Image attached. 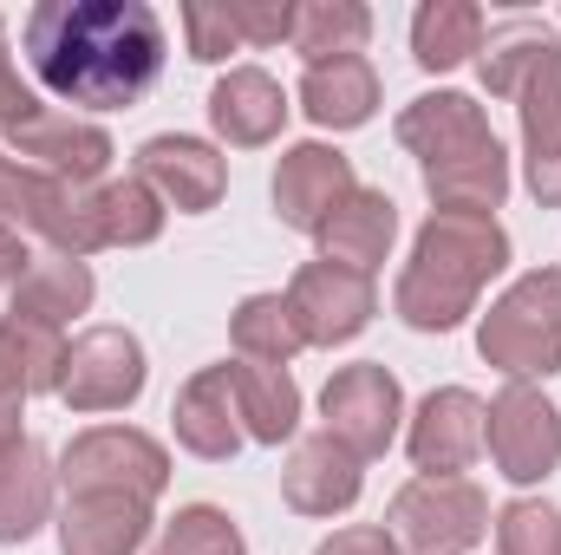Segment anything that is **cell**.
Returning a JSON list of instances; mask_svg holds the SVG:
<instances>
[{
  "instance_id": "3957f363",
  "label": "cell",
  "mask_w": 561,
  "mask_h": 555,
  "mask_svg": "<svg viewBox=\"0 0 561 555\" xmlns=\"http://www.w3.org/2000/svg\"><path fill=\"white\" fill-rule=\"evenodd\" d=\"M477 353L510 380L561 373V269H529L477 320Z\"/></svg>"
},
{
  "instance_id": "7a4b0ae2",
  "label": "cell",
  "mask_w": 561,
  "mask_h": 555,
  "mask_svg": "<svg viewBox=\"0 0 561 555\" xmlns=\"http://www.w3.org/2000/svg\"><path fill=\"white\" fill-rule=\"evenodd\" d=\"M510 269V236L496 216H444L431 209L412 242V262L392 287V307L419 333H450L477 314L483 281Z\"/></svg>"
},
{
  "instance_id": "74e56055",
  "label": "cell",
  "mask_w": 561,
  "mask_h": 555,
  "mask_svg": "<svg viewBox=\"0 0 561 555\" xmlns=\"http://www.w3.org/2000/svg\"><path fill=\"white\" fill-rule=\"evenodd\" d=\"M313 555H405V550H399L392 530H379V523H353V530H333Z\"/></svg>"
},
{
  "instance_id": "4dcf8cb0",
  "label": "cell",
  "mask_w": 561,
  "mask_h": 555,
  "mask_svg": "<svg viewBox=\"0 0 561 555\" xmlns=\"http://www.w3.org/2000/svg\"><path fill=\"white\" fill-rule=\"evenodd\" d=\"M150 555H242V530L229 523V510L216 503H190L163 523V536L150 543Z\"/></svg>"
},
{
  "instance_id": "f1b7e54d",
  "label": "cell",
  "mask_w": 561,
  "mask_h": 555,
  "mask_svg": "<svg viewBox=\"0 0 561 555\" xmlns=\"http://www.w3.org/2000/svg\"><path fill=\"white\" fill-rule=\"evenodd\" d=\"M366 33H373V13L359 0H307L294 13V53H307V66H327V59L359 53Z\"/></svg>"
},
{
  "instance_id": "cb8c5ba5",
  "label": "cell",
  "mask_w": 561,
  "mask_h": 555,
  "mask_svg": "<svg viewBox=\"0 0 561 555\" xmlns=\"http://www.w3.org/2000/svg\"><path fill=\"white\" fill-rule=\"evenodd\" d=\"M53 484H59V471H53V457L33 438L0 457V543H33L46 530Z\"/></svg>"
},
{
  "instance_id": "f35d334b",
  "label": "cell",
  "mask_w": 561,
  "mask_h": 555,
  "mask_svg": "<svg viewBox=\"0 0 561 555\" xmlns=\"http://www.w3.org/2000/svg\"><path fill=\"white\" fill-rule=\"evenodd\" d=\"M529 190H536L542 209H561V150L542 157V163H529Z\"/></svg>"
},
{
  "instance_id": "e575fe53",
  "label": "cell",
  "mask_w": 561,
  "mask_h": 555,
  "mask_svg": "<svg viewBox=\"0 0 561 555\" xmlns=\"http://www.w3.org/2000/svg\"><path fill=\"white\" fill-rule=\"evenodd\" d=\"M222 13H229L242 46H280V39H294V13L300 7L294 0H229Z\"/></svg>"
},
{
  "instance_id": "8fae6325",
  "label": "cell",
  "mask_w": 561,
  "mask_h": 555,
  "mask_svg": "<svg viewBox=\"0 0 561 555\" xmlns=\"http://www.w3.org/2000/svg\"><path fill=\"white\" fill-rule=\"evenodd\" d=\"M359 190L353 157L333 144H287L275 163V216L300 236H320V223Z\"/></svg>"
},
{
  "instance_id": "e0dca14e",
  "label": "cell",
  "mask_w": 561,
  "mask_h": 555,
  "mask_svg": "<svg viewBox=\"0 0 561 555\" xmlns=\"http://www.w3.org/2000/svg\"><path fill=\"white\" fill-rule=\"evenodd\" d=\"M209 125H216V138L236 144V150H262L287 125V92L262 66H229L216 79V92H209Z\"/></svg>"
},
{
  "instance_id": "60d3db41",
  "label": "cell",
  "mask_w": 561,
  "mask_h": 555,
  "mask_svg": "<svg viewBox=\"0 0 561 555\" xmlns=\"http://www.w3.org/2000/svg\"><path fill=\"white\" fill-rule=\"evenodd\" d=\"M20 444H26V431H20V399H0V457L20 451Z\"/></svg>"
},
{
  "instance_id": "4fadbf2b",
  "label": "cell",
  "mask_w": 561,
  "mask_h": 555,
  "mask_svg": "<svg viewBox=\"0 0 561 555\" xmlns=\"http://www.w3.org/2000/svg\"><path fill=\"white\" fill-rule=\"evenodd\" d=\"M359 490H366V464H359L340 438H327V431L294 438V451H287V464H280V497H287V510H300V517H346V510L359 503Z\"/></svg>"
},
{
  "instance_id": "d4e9b609",
  "label": "cell",
  "mask_w": 561,
  "mask_h": 555,
  "mask_svg": "<svg viewBox=\"0 0 561 555\" xmlns=\"http://www.w3.org/2000/svg\"><path fill=\"white\" fill-rule=\"evenodd\" d=\"M59 366H66V340L53 327L33 320H0V399H26V393H59Z\"/></svg>"
},
{
  "instance_id": "8992f818",
  "label": "cell",
  "mask_w": 561,
  "mask_h": 555,
  "mask_svg": "<svg viewBox=\"0 0 561 555\" xmlns=\"http://www.w3.org/2000/svg\"><path fill=\"white\" fill-rule=\"evenodd\" d=\"M483 451L496 464V477H510L516 490L542 484L561 464V412L542 399V386L510 380L490 406H483Z\"/></svg>"
},
{
  "instance_id": "7c38bea8",
  "label": "cell",
  "mask_w": 561,
  "mask_h": 555,
  "mask_svg": "<svg viewBox=\"0 0 561 555\" xmlns=\"http://www.w3.org/2000/svg\"><path fill=\"white\" fill-rule=\"evenodd\" d=\"M150 190H157V203L163 209H183V216H203V209H216L222 203V190H229V163H222V150L203 138H183V132H163V138H144L138 150V170Z\"/></svg>"
},
{
  "instance_id": "8d00e7d4",
  "label": "cell",
  "mask_w": 561,
  "mask_h": 555,
  "mask_svg": "<svg viewBox=\"0 0 561 555\" xmlns=\"http://www.w3.org/2000/svg\"><path fill=\"white\" fill-rule=\"evenodd\" d=\"M46 105L33 99V86L20 79V66H13V53H7V20H0V132L13 138L20 125H33Z\"/></svg>"
},
{
  "instance_id": "484cf974",
  "label": "cell",
  "mask_w": 561,
  "mask_h": 555,
  "mask_svg": "<svg viewBox=\"0 0 561 555\" xmlns=\"http://www.w3.org/2000/svg\"><path fill=\"white\" fill-rule=\"evenodd\" d=\"M470 53H483V7H470V0H424L412 13V59L424 72H450Z\"/></svg>"
},
{
  "instance_id": "9c48e42d",
  "label": "cell",
  "mask_w": 561,
  "mask_h": 555,
  "mask_svg": "<svg viewBox=\"0 0 561 555\" xmlns=\"http://www.w3.org/2000/svg\"><path fill=\"white\" fill-rule=\"evenodd\" d=\"M287 314H294L307 347H346L373 327L379 287H373V275H353L340 262H307L287 281Z\"/></svg>"
},
{
  "instance_id": "d590c367",
  "label": "cell",
  "mask_w": 561,
  "mask_h": 555,
  "mask_svg": "<svg viewBox=\"0 0 561 555\" xmlns=\"http://www.w3.org/2000/svg\"><path fill=\"white\" fill-rule=\"evenodd\" d=\"M183 33H190V59H196V66H222V59L242 46L236 26H229V13H222V7H203V0L183 7Z\"/></svg>"
},
{
  "instance_id": "ac0fdd59",
  "label": "cell",
  "mask_w": 561,
  "mask_h": 555,
  "mask_svg": "<svg viewBox=\"0 0 561 555\" xmlns=\"http://www.w3.org/2000/svg\"><path fill=\"white\" fill-rule=\"evenodd\" d=\"M392 236H399V203L386 190H353L327 223H320V262H340L353 275H373L386 256H392Z\"/></svg>"
},
{
  "instance_id": "7402d4cb",
  "label": "cell",
  "mask_w": 561,
  "mask_h": 555,
  "mask_svg": "<svg viewBox=\"0 0 561 555\" xmlns=\"http://www.w3.org/2000/svg\"><path fill=\"white\" fill-rule=\"evenodd\" d=\"M92 294H99V281L85 262H72V256H33L26 262V275L13 287V320H33V327H66V320H79L85 307H92Z\"/></svg>"
},
{
  "instance_id": "ffe728a7",
  "label": "cell",
  "mask_w": 561,
  "mask_h": 555,
  "mask_svg": "<svg viewBox=\"0 0 561 555\" xmlns=\"http://www.w3.org/2000/svg\"><path fill=\"white\" fill-rule=\"evenodd\" d=\"M150 543V503L138 497H66L59 555H138Z\"/></svg>"
},
{
  "instance_id": "277c9868",
  "label": "cell",
  "mask_w": 561,
  "mask_h": 555,
  "mask_svg": "<svg viewBox=\"0 0 561 555\" xmlns=\"http://www.w3.org/2000/svg\"><path fill=\"white\" fill-rule=\"evenodd\" d=\"M170 484V451L138 424H92L59 451V490L66 497H138L157 503Z\"/></svg>"
},
{
  "instance_id": "5bb4252c",
  "label": "cell",
  "mask_w": 561,
  "mask_h": 555,
  "mask_svg": "<svg viewBox=\"0 0 561 555\" xmlns=\"http://www.w3.org/2000/svg\"><path fill=\"white\" fill-rule=\"evenodd\" d=\"M7 144H13L20 163L46 170V177H59V183H85V190H92V183L105 177V163L118 157V150H112V132L92 125V118H79V112H39L33 125H20Z\"/></svg>"
},
{
  "instance_id": "9a60e30c",
  "label": "cell",
  "mask_w": 561,
  "mask_h": 555,
  "mask_svg": "<svg viewBox=\"0 0 561 555\" xmlns=\"http://www.w3.org/2000/svg\"><path fill=\"white\" fill-rule=\"evenodd\" d=\"M424 196L444 209V216H496L503 196H510V157L503 144H463L450 157H431L424 163Z\"/></svg>"
},
{
  "instance_id": "f546056e",
  "label": "cell",
  "mask_w": 561,
  "mask_h": 555,
  "mask_svg": "<svg viewBox=\"0 0 561 555\" xmlns=\"http://www.w3.org/2000/svg\"><path fill=\"white\" fill-rule=\"evenodd\" d=\"M99 229H105V249H144L163 236V203L144 177H112L99 183Z\"/></svg>"
},
{
  "instance_id": "2e32d148",
  "label": "cell",
  "mask_w": 561,
  "mask_h": 555,
  "mask_svg": "<svg viewBox=\"0 0 561 555\" xmlns=\"http://www.w3.org/2000/svg\"><path fill=\"white\" fill-rule=\"evenodd\" d=\"M170 424H176V444L190 451V457H203V464H229L236 451H242V418H236V393H229V360L222 366H203L183 393H176V406H170Z\"/></svg>"
},
{
  "instance_id": "836d02e7",
  "label": "cell",
  "mask_w": 561,
  "mask_h": 555,
  "mask_svg": "<svg viewBox=\"0 0 561 555\" xmlns=\"http://www.w3.org/2000/svg\"><path fill=\"white\" fill-rule=\"evenodd\" d=\"M549 39H556V33H542V26H516V33L490 39V53L477 59V66H483V86H490V99H516L523 72L536 66V53H542Z\"/></svg>"
},
{
  "instance_id": "ba28073f",
  "label": "cell",
  "mask_w": 561,
  "mask_h": 555,
  "mask_svg": "<svg viewBox=\"0 0 561 555\" xmlns=\"http://www.w3.org/2000/svg\"><path fill=\"white\" fill-rule=\"evenodd\" d=\"M144 380H150V366H144L138 333H125V327H85L66 347L59 399L72 412H125V406H138Z\"/></svg>"
},
{
  "instance_id": "d6986e66",
  "label": "cell",
  "mask_w": 561,
  "mask_h": 555,
  "mask_svg": "<svg viewBox=\"0 0 561 555\" xmlns=\"http://www.w3.org/2000/svg\"><path fill=\"white\" fill-rule=\"evenodd\" d=\"M300 112L320 132H359V125H373V112H379V72H373V59L346 53V59L307 66L300 72Z\"/></svg>"
},
{
  "instance_id": "603a6c76",
  "label": "cell",
  "mask_w": 561,
  "mask_h": 555,
  "mask_svg": "<svg viewBox=\"0 0 561 555\" xmlns=\"http://www.w3.org/2000/svg\"><path fill=\"white\" fill-rule=\"evenodd\" d=\"M229 393H236V418L255 444H287L300 431V386L287 366H255L236 360L229 366Z\"/></svg>"
},
{
  "instance_id": "52a82bcc",
  "label": "cell",
  "mask_w": 561,
  "mask_h": 555,
  "mask_svg": "<svg viewBox=\"0 0 561 555\" xmlns=\"http://www.w3.org/2000/svg\"><path fill=\"white\" fill-rule=\"evenodd\" d=\"M320 418H327V438H340L366 464V457H386L392 451V438L405 424V393H399V380L379 360H359V366H340L327 380Z\"/></svg>"
},
{
  "instance_id": "83f0119b",
  "label": "cell",
  "mask_w": 561,
  "mask_h": 555,
  "mask_svg": "<svg viewBox=\"0 0 561 555\" xmlns=\"http://www.w3.org/2000/svg\"><path fill=\"white\" fill-rule=\"evenodd\" d=\"M229 340H236V360H255V366H287L307 347L287 314V294H249L229 314Z\"/></svg>"
},
{
  "instance_id": "ab89813d",
  "label": "cell",
  "mask_w": 561,
  "mask_h": 555,
  "mask_svg": "<svg viewBox=\"0 0 561 555\" xmlns=\"http://www.w3.org/2000/svg\"><path fill=\"white\" fill-rule=\"evenodd\" d=\"M26 262H33V256H26V249H20V236H13V229L0 223V287H20Z\"/></svg>"
},
{
  "instance_id": "d6a6232c",
  "label": "cell",
  "mask_w": 561,
  "mask_h": 555,
  "mask_svg": "<svg viewBox=\"0 0 561 555\" xmlns=\"http://www.w3.org/2000/svg\"><path fill=\"white\" fill-rule=\"evenodd\" d=\"M496 555H561V510L542 497H516L496 510Z\"/></svg>"
},
{
  "instance_id": "44dd1931",
  "label": "cell",
  "mask_w": 561,
  "mask_h": 555,
  "mask_svg": "<svg viewBox=\"0 0 561 555\" xmlns=\"http://www.w3.org/2000/svg\"><path fill=\"white\" fill-rule=\"evenodd\" d=\"M496 138L490 132V118H483V105L470 99V92H424L412 99L405 112H399V144L431 163V157H450V150H463V144H483Z\"/></svg>"
},
{
  "instance_id": "4316f807",
  "label": "cell",
  "mask_w": 561,
  "mask_h": 555,
  "mask_svg": "<svg viewBox=\"0 0 561 555\" xmlns=\"http://www.w3.org/2000/svg\"><path fill=\"white\" fill-rule=\"evenodd\" d=\"M516 125H523V150L529 163L556 157L561 150V39H549L536 53V66L516 86Z\"/></svg>"
},
{
  "instance_id": "5b68a950",
  "label": "cell",
  "mask_w": 561,
  "mask_h": 555,
  "mask_svg": "<svg viewBox=\"0 0 561 555\" xmlns=\"http://www.w3.org/2000/svg\"><path fill=\"white\" fill-rule=\"evenodd\" d=\"M386 530L405 555H470L490 536V497L470 477H412L392 497Z\"/></svg>"
},
{
  "instance_id": "6da1fadb",
  "label": "cell",
  "mask_w": 561,
  "mask_h": 555,
  "mask_svg": "<svg viewBox=\"0 0 561 555\" xmlns=\"http://www.w3.org/2000/svg\"><path fill=\"white\" fill-rule=\"evenodd\" d=\"M33 79L85 112H131L163 79V20L150 0H39L20 20Z\"/></svg>"
},
{
  "instance_id": "30bf717a",
  "label": "cell",
  "mask_w": 561,
  "mask_h": 555,
  "mask_svg": "<svg viewBox=\"0 0 561 555\" xmlns=\"http://www.w3.org/2000/svg\"><path fill=\"white\" fill-rule=\"evenodd\" d=\"M405 451H412L419 477H463L483 457V399L470 386L424 393L412 424H405Z\"/></svg>"
},
{
  "instance_id": "1f68e13d",
  "label": "cell",
  "mask_w": 561,
  "mask_h": 555,
  "mask_svg": "<svg viewBox=\"0 0 561 555\" xmlns=\"http://www.w3.org/2000/svg\"><path fill=\"white\" fill-rule=\"evenodd\" d=\"M53 196H59V177H46V170L20 163L13 150H0V223H7L13 236H20V229H33V236H39V223H46Z\"/></svg>"
}]
</instances>
